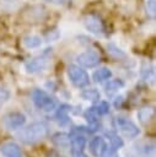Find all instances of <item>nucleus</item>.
Returning a JSON list of instances; mask_svg holds the SVG:
<instances>
[{"label":"nucleus","mask_w":156,"mask_h":157,"mask_svg":"<svg viewBox=\"0 0 156 157\" xmlns=\"http://www.w3.org/2000/svg\"><path fill=\"white\" fill-rule=\"evenodd\" d=\"M70 109H71V107L68 105V104H61L58 108L55 117H57V120H58L59 125L64 126V125H66L70 121V119H69V112H70Z\"/></svg>","instance_id":"12"},{"label":"nucleus","mask_w":156,"mask_h":157,"mask_svg":"<svg viewBox=\"0 0 156 157\" xmlns=\"http://www.w3.org/2000/svg\"><path fill=\"white\" fill-rule=\"evenodd\" d=\"M52 142L61 148H68L70 146V135L65 132H57L52 136Z\"/></svg>","instance_id":"13"},{"label":"nucleus","mask_w":156,"mask_h":157,"mask_svg":"<svg viewBox=\"0 0 156 157\" xmlns=\"http://www.w3.org/2000/svg\"><path fill=\"white\" fill-rule=\"evenodd\" d=\"M154 114H155L154 108H142V109L139 110L138 118H139V120H140L142 124H147V123L154 118Z\"/></svg>","instance_id":"15"},{"label":"nucleus","mask_w":156,"mask_h":157,"mask_svg":"<svg viewBox=\"0 0 156 157\" xmlns=\"http://www.w3.org/2000/svg\"><path fill=\"white\" fill-rule=\"evenodd\" d=\"M9 97H10L9 91H6L5 88H1V87H0V104L5 103V102L9 99Z\"/></svg>","instance_id":"22"},{"label":"nucleus","mask_w":156,"mask_h":157,"mask_svg":"<svg viewBox=\"0 0 156 157\" xmlns=\"http://www.w3.org/2000/svg\"><path fill=\"white\" fill-rule=\"evenodd\" d=\"M48 134V126L43 121H34L17 132V137L27 145H33L42 141Z\"/></svg>","instance_id":"1"},{"label":"nucleus","mask_w":156,"mask_h":157,"mask_svg":"<svg viewBox=\"0 0 156 157\" xmlns=\"http://www.w3.org/2000/svg\"><path fill=\"white\" fill-rule=\"evenodd\" d=\"M76 60L81 66H85V67H93V66L98 65L101 61L99 56L95 52H91V50L81 53L80 55L76 56Z\"/></svg>","instance_id":"7"},{"label":"nucleus","mask_w":156,"mask_h":157,"mask_svg":"<svg viewBox=\"0 0 156 157\" xmlns=\"http://www.w3.org/2000/svg\"><path fill=\"white\" fill-rule=\"evenodd\" d=\"M84 25L87 31L93 34H103L104 33V23L102 18L95 13H88L84 17Z\"/></svg>","instance_id":"4"},{"label":"nucleus","mask_w":156,"mask_h":157,"mask_svg":"<svg viewBox=\"0 0 156 157\" xmlns=\"http://www.w3.org/2000/svg\"><path fill=\"white\" fill-rule=\"evenodd\" d=\"M25 66H26V70H27L28 72H31V74L43 71V70L47 67V59L43 58V56L34 58V59L27 61Z\"/></svg>","instance_id":"10"},{"label":"nucleus","mask_w":156,"mask_h":157,"mask_svg":"<svg viewBox=\"0 0 156 157\" xmlns=\"http://www.w3.org/2000/svg\"><path fill=\"white\" fill-rule=\"evenodd\" d=\"M71 155H72V157H87V156L84 153V151H79V152H71Z\"/></svg>","instance_id":"24"},{"label":"nucleus","mask_w":156,"mask_h":157,"mask_svg":"<svg viewBox=\"0 0 156 157\" xmlns=\"http://www.w3.org/2000/svg\"><path fill=\"white\" fill-rule=\"evenodd\" d=\"M111 76H112V71H111L109 69H107V67H101V69H98V70H96V71L93 72L92 78H93L95 82H102V81L109 78Z\"/></svg>","instance_id":"14"},{"label":"nucleus","mask_w":156,"mask_h":157,"mask_svg":"<svg viewBox=\"0 0 156 157\" xmlns=\"http://www.w3.org/2000/svg\"><path fill=\"white\" fill-rule=\"evenodd\" d=\"M44 1H48V2H52V4H63L66 0H44Z\"/></svg>","instance_id":"25"},{"label":"nucleus","mask_w":156,"mask_h":157,"mask_svg":"<svg viewBox=\"0 0 156 157\" xmlns=\"http://www.w3.org/2000/svg\"><path fill=\"white\" fill-rule=\"evenodd\" d=\"M68 77L71 81V83L76 87H85L90 83V76L85 70H82L80 66L70 65L66 70Z\"/></svg>","instance_id":"2"},{"label":"nucleus","mask_w":156,"mask_h":157,"mask_svg":"<svg viewBox=\"0 0 156 157\" xmlns=\"http://www.w3.org/2000/svg\"><path fill=\"white\" fill-rule=\"evenodd\" d=\"M2 123H4L6 129L16 130V129H20V128H22L25 125L26 117L21 112H10V113L4 115Z\"/></svg>","instance_id":"5"},{"label":"nucleus","mask_w":156,"mask_h":157,"mask_svg":"<svg viewBox=\"0 0 156 157\" xmlns=\"http://www.w3.org/2000/svg\"><path fill=\"white\" fill-rule=\"evenodd\" d=\"M106 135H107V137L109 139L111 146H112L113 148L118 150V148H122V147H123L124 141H123V139H122L118 134H115V132H112V131H111V132H107Z\"/></svg>","instance_id":"16"},{"label":"nucleus","mask_w":156,"mask_h":157,"mask_svg":"<svg viewBox=\"0 0 156 157\" xmlns=\"http://www.w3.org/2000/svg\"><path fill=\"white\" fill-rule=\"evenodd\" d=\"M81 97L86 101H91V102H95V101H98L99 99V92L95 88H90V90H85L81 92Z\"/></svg>","instance_id":"19"},{"label":"nucleus","mask_w":156,"mask_h":157,"mask_svg":"<svg viewBox=\"0 0 156 157\" xmlns=\"http://www.w3.org/2000/svg\"><path fill=\"white\" fill-rule=\"evenodd\" d=\"M22 43H23V45H25L26 48L31 49V48H37V47H39L41 43H42V39H41L38 36H27V37L23 38Z\"/></svg>","instance_id":"17"},{"label":"nucleus","mask_w":156,"mask_h":157,"mask_svg":"<svg viewBox=\"0 0 156 157\" xmlns=\"http://www.w3.org/2000/svg\"><path fill=\"white\" fill-rule=\"evenodd\" d=\"M123 86H124V82H123L122 80H119V78H115V80H111V81L104 86V90H106V92H107L108 94H111V93L118 91L119 88H122Z\"/></svg>","instance_id":"18"},{"label":"nucleus","mask_w":156,"mask_h":157,"mask_svg":"<svg viewBox=\"0 0 156 157\" xmlns=\"http://www.w3.org/2000/svg\"><path fill=\"white\" fill-rule=\"evenodd\" d=\"M104 147H106V142H104L103 137H101V136L93 137L91 140V142H90V151L96 157H99L101 156V153L104 150Z\"/></svg>","instance_id":"11"},{"label":"nucleus","mask_w":156,"mask_h":157,"mask_svg":"<svg viewBox=\"0 0 156 157\" xmlns=\"http://www.w3.org/2000/svg\"><path fill=\"white\" fill-rule=\"evenodd\" d=\"M147 10L150 11V13L152 16H155V1L154 0H147Z\"/></svg>","instance_id":"23"},{"label":"nucleus","mask_w":156,"mask_h":157,"mask_svg":"<svg viewBox=\"0 0 156 157\" xmlns=\"http://www.w3.org/2000/svg\"><path fill=\"white\" fill-rule=\"evenodd\" d=\"M45 17V10L42 6H32L25 12V18L28 22H39Z\"/></svg>","instance_id":"9"},{"label":"nucleus","mask_w":156,"mask_h":157,"mask_svg":"<svg viewBox=\"0 0 156 157\" xmlns=\"http://www.w3.org/2000/svg\"><path fill=\"white\" fill-rule=\"evenodd\" d=\"M92 108H93V110L96 112L97 115H104L109 112V104L104 101H101L97 105H93Z\"/></svg>","instance_id":"20"},{"label":"nucleus","mask_w":156,"mask_h":157,"mask_svg":"<svg viewBox=\"0 0 156 157\" xmlns=\"http://www.w3.org/2000/svg\"><path fill=\"white\" fill-rule=\"evenodd\" d=\"M117 125H118L120 132H122L125 137L134 139V137H136V136L140 134V129H139L133 121H130V120H128V119L118 118Z\"/></svg>","instance_id":"6"},{"label":"nucleus","mask_w":156,"mask_h":157,"mask_svg":"<svg viewBox=\"0 0 156 157\" xmlns=\"http://www.w3.org/2000/svg\"><path fill=\"white\" fill-rule=\"evenodd\" d=\"M101 157H118V155H117V150L113 148L112 146L108 147V146L106 145L104 150H103L102 153H101Z\"/></svg>","instance_id":"21"},{"label":"nucleus","mask_w":156,"mask_h":157,"mask_svg":"<svg viewBox=\"0 0 156 157\" xmlns=\"http://www.w3.org/2000/svg\"><path fill=\"white\" fill-rule=\"evenodd\" d=\"M32 102L37 108L42 110H52L55 107L54 99L42 90H34L32 92Z\"/></svg>","instance_id":"3"},{"label":"nucleus","mask_w":156,"mask_h":157,"mask_svg":"<svg viewBox=\"0 0 156 157\" xmlns=\"http://www.w3.org/2000/svg\"><path fill=\"white\" fill-rule=\"evenodd\" d=\"M0 152L5 157H22V151H21L20 146L12 141H7V142L2 144L0 147Z\"/></svg>","instance_id":"8"}]
</instances>
